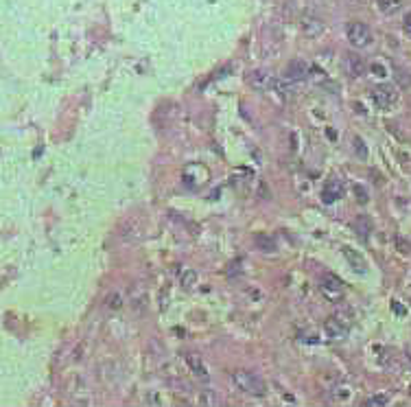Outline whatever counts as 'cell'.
<instances>
[{"label":"cell","instance_id":"cell-11","mask_svg":"<svg viewBox=\"0 0 411 407\" xmlns=\"http://www.w3.org/2000/svg\"><path fill=\"white\" fill-rule=\"evenodd\" d=\"M342 184H339L337 180H333V182H328L326 184V189H324V193H321V197H324V202L326 204H333V202H337L339 197H342Z\"/></svg>","mask_w":411,"mask_h":407},{"label":"cell","instance_id":"cell-25","mask_svg":"<svg viewBox=\"0 0 411 407\" xmlns=\"http://www.w3.org/2000/svg\"><path fill=\"white\" fill-rule=\"evenodd\" d=\"M396 74H398V77H396V79H398V83H403L405 88H407L409 83H411V79H409V74H407V72H403V70H398V72H396Z\"/></svg>","mask_w":411,"mask_h":407},{"label":"cell","instance_id":"cell-1","mask_svg":"<svg viewBox=\"0 0 411 407\" xmlns=\"http://www.w3.org/2000/svg\"><path fill=\"white\" fill-rule=\"evenodd\" d=\"M232 381L234 385L239 387L241 392H245L247 396H265L267 394V385L265 381L254 372H247V370H236L232 374Z\"/></svg>","mask_w":411,"mask_h":407},{"label":"cell","instance_id":"cell-3","mask_svg":"<svg viewBox=\"0 0 411 407\" xmlns=\"http://www.w3.org/2000/svg\"><path fill=\"white\" fill-rule=\"evenodd\" d=\"M372 99H374V103L381 110H389L398 101V95H396V90L391 86H378L372 90Z\"/></svg>","mask_w":411,"mask_h":407},{"label":"cell","instance_id":"cell-24","mask_svg":"<svg viewBox=\"0 0 411 407\" xmlns=\"http://www.w3.org/2000/svg\"><path fill=\"white\" fill-rule=\"evenodd\" d=\"M333 396H335V399L342 401V399H348L350 392H348V387H335V394H333Z\"/></svg>","mask_w":411,"mask_h":407},{"label":"cell","instance_id":"cell-12","mask_svg":"<svg viewBox=\"0 0 411 407\" xmlns=\"http://www.w3.org/2000/svg\"><path fill=\"white\" fill-rule=\"evenodd\" d=\"M129 296H132V305L138 313H142L144 309H147V293H144V287H140V285L132 287V293H129Z\"/></svg>","mask_w":411,"mask_h":407},{"label":"cell","instance_id":"cell-23","mask_svg":"<svg viewBox=\"0 0 411 407\" xmlns=\"http://www.w3.org/2000/svg\"><path fill=\"white\" fill-rule=\"evenodd\" d=\"M370 70L376 74V77H387V70H385V66H381V64H372Z\"/></svg>","mask_w":411,"mask_h":407},{"label":"cell","instance_id":"cell-10","mask_svg":"<svg viewBox=\"0 0 411 407\" xmlns=\"http://www.w3.org/2000/svg\"><path fill=\"white\" fill-rule=\"evenodd\" d=\"M354 230H357L359 237H370L372 230H374V223H372V219L367 217V215H359L357 219H354Z\"/></svg>","mask_w":411,"mask_h":407},{"label":"cell","instance_id":"cell-13","mask_svg":"<svg viewBox=\"0 0 411 407\" xmlns=\"http://www.w3.org/2000/svg\"><path fill=\"white\" fill-rule=\"evenodd\" d=\"M269 83H272V79H269L267 72H263V70H256V72L250 74V86L256 88V90H265Z\"/></svg>","mask_w":411,"mask_h":407},{"label":"cell","instance_id":"cell-5","mask_svg":"<svg viewBox=\"0 0 411 407\" xmlns=\"http://www.w3.org/2000/svg\"><path fill=\"white\" fill-rule=\"evenodd\" d=\"M186 363H188L190 374H193V377H197L199 381H208L210 374H208V366H206L204 357H199V355L190 353V355H186Z\"/></svg>","mask_w":411,"mask_h":407},{"label":"cell","instance_id":"cell-22","mask_svg":"<svg viewBox=\"0 0 411 407\" xmlns=\"http://www.w3.org/2000/svg\"><path fill=\"white\" fill-rule=\"evenodd\" d=\"M365 403H367V405H387V396H385V394L372 396V399H367Z\"/></svg>","mask_w":411,"mask_h":407},{"label":"cell","instance_id":"cell-2","mask_svg":"<svg viewBox=\"0 0 411 407\" xmlns=\"http://www.w3.org/2000/svg\"><path fill=\"white\" fill-rule=\"evenodd\" d=\"M345 35H348L350 44L357 46V48H365V46L372 44V33L363 22H350L345 26Z\"/></svg>","mask_w":411,"mask_h":407},{"label":"cell","instance_id":"cell-9","mask_svg":"<svg viewBox=\"0 0 411 407\" xmlns=\"http://www.w3.org/2000/svg\"><path fill=\"white\" fill-rule=\"evenodd\" d=\"M345 64H348V70H350V74H352V77H363V74H365V70H367V64L363 62V59L359 57L357 53H350L348 57H345Z\"/></svg>","mask_w":411,"mask_h":407},{"label":"cell","instance_id":"cell-15","mask_svg":"<svg viewBox=\"0 0 411 407\" xmlns=\"http://www.w3.org/2000/svg\"><path fill=\"white\" fill-rule=\"evenodd\" d=\"M321 31H324V24H321V20H315V18H308V20H304V33L306 35L315 37V35H320Z\"/></svg>","mask_w":411,"mask_h":407},{"label":"cell","instance_id":"cell-20","mask_svg":"<svg viewBox=\"0 0 411 407\" xmlns=\"http://www.w3.org/2000/svg\"><path fill=\"white\" fill-rule=\"evenodd\" d=\"M354 151H357L359 158H367V149H365V143L361 138H354Z\"/></svg>","mask_w":411,"mask_h":407},{"label":"cell","instance_id":"cell-19","mask_svg":"<svg viewBox=\"0 0 411 407\" xmlns=\"http://www.w3.org/2000/svg\"><path fill=\"white\" fill-rule=\"evenodd\" d=\"M394 243H396V250H398L400 254H409V252H411L409 241H405L403 237H396V239H394Z\"/></svg>","mask_w":411,"mask_h":407},{"label":"cell","instance_id":"cell-14","mask_svg":"<svg viewBox=\"0 0 411 407\" xmlns=\"http://www.w3.org/2000/svg\"><path fill=\"white\" fill-rule=\"evenodd\" d=\"M254 243H256V247H258L260 252H265V254H274V252H275V241L272 237H267V235H258Z\"/></svg>","mask_w":411,"mask_h":407},{"label":"cell","instance_id":"cell-6","mask_svg":"<svg viewBox=\"0 0 411 407\" xmlns=\"http://www.w3.org/2000/svg\"><path fill=\"white\" fill-rule=\"evenodd\" d=\"M321 289H324V293L328 298H339L343 293V283L335 274H326L321 278Z\"/></svg>","mask_w":411,"mask_h":407},{"label":"cell","instance_id":"cell-17","mask_svg":"<svg viewBox=\"0 0 411 407\" xmlns=\"http://www.w3.org/2000/svg\"><path fill=\"white\" fill-rule=\"evenodd\" d=\"M376 4L383 13H387V16H391V13H396L400 9V0H376Z\"/></svg>","mask_w":411,"mask_h":407},{"label":"cell","instance_id":"cell-8","mask_svg":"<svg viewBox=\"0 0 411 407\" xmlns=\"http://www.w3.org/2000/svg\"><path fill=\"white\" fill-rule=\"evenodd\" d=\"M284 77L289 79V81H304V79L308 77V66L302 59H296V62H291L287 66V70H284Z\"/></svg>","mask_w":411,"mask_h":407},{"label":"cell","instance_id":"cell-26","mask_svg":"<svg viewBox=\"0 0 411 407\" xmlns=\"http://www.w3.org/2000/svg\"><path fill=\"white\" fill-rule=\"evenodd\" d=\"M403 26H405V33L411 37V13H409L407 18H405V24H403Z\"/></svg>","mask_w":411,"mask_h":407},{"label":"cell","instance_id":"cell-18","mask_svg":"<svg viewBox=\"0 0 411 407\" xmlns=\"http://www.w3.org/2000/svg\"><path fill=\"white\" fill-rule=\"evenodd\" d=\"M195 285H197V274H195L193 269H186L184 274H182V287H184V289H193Z\"/></svg>","mask_w":411,"mask_h":407},{"label":"cell","instance_id":"cell-21","mask_svg":"<svg viewBox=\"0 0 411 407\" xmlns=\"http://www.w3.org/2000/svg\"><path fill=\"white\" fill-rule=\"evenodd\" d=\"M354 195H357V199H359V204H365L367 202V191L363 189V186H354Z\"/></svg>","mask_w":411,"mask_h":407},{"label":"cell","instance_id":"cell-7","mask_svg":"<svg viewBox=\"0 0 411 407\" xmlns=\"http://www.w3.org/2000/svg\"><path fill=\"white\" fill-rule=\"evenodd\" d=\"M343 256H345V261L350 263V267L357 271V274H365V271H367L365 259H363L361 252H357L354 247H348V245H345V247H343Z\"/></svg>","mask_w":411,"mask_h":407},{"label":"cell","instance_id":"cell-16","mask_svg":"<svg viewBox=\"0 0 411 407\" xmlns=\"http://www.w3.org/2000/svg\"><path fill=\"white\" fill-rule=\"evenodd\" d=\"M105 307L110 309V311H120V309H123V296H120V293H116V291L107 293Z\"/></svg>","mask_w":411,"mask_h":407},{"label":"cell","instance_id":"cell-4","mask_svg":"<svg viewBox=\"0 0 411 407\" xmlns=\"http://www.w3.org/2000/svg\"><path fill=\"white\" fill-rule=\"evenodd\" d=\"M324 331H326V335H328L330 339L339 341V339H343L345 335H348V322H343L342 317H328L326 324H324Z\"/></svg>","mask_w":411,"mask_h":407}]
</instances>
